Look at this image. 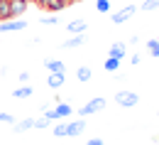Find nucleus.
<instances>
[{
	"label": "nucleus",
	"mask_w": 159,
	"mask_h": 145,
	"mask_svg": "<svg viewBox=\"0 0 159 145\" xmlns=\"http://www.w3.org/2000/svg\"><path fill=\"white\" fill-rule=\"evenodd\" d=\"M74 113V108L69 104H57L54 108H49V111H44V116L49 118V121H66L69 116Z\"/></svg>",
	"instance_id": "nucleus-2"
},
{
	"label": "nucleus",
	"mask_w": 159,
	"mask_h": 145,
	"mask_svg": "<svg viewBox=\"0 0 159 145\" xmlns=\"http://www.w3.org/2000/svg\"><path fill=\"white\" fill-rule=\"evenodd\" d=\"M86 40H88L86 32H81V35H74L71 40H66L61 47H64V49H76V47H81V44H86Z\"/></svg>",
	"instance_id": "nucleus-10"
},
{
	"label": "nucleus",
	"mask_w": 159,
	"mask_h": 145,
	"mask_svg": "<svg viewBox=\"0 0 159 145\" xmlns=\"http://www.w3.org/2000/svg\"><path fill=\"white\" fill-rule=\"evenodd\" d=\"M34 2H37L39 7H44V10H47V5H49V0H34Z\"/></svg>",
	"instance_id": "nucleus-27"
},
{
	"label": "nucleus",
	"mask_w": 159,
	"mask_h": 145,
	"mask_svg": "<svg viewBox=\"0 0 159 145\" xmlns=\"http://www.w3.org/2000/svg\"><path fill=\"white\" fill-rule=\"evenodd\" d=\"M69 2H64V0H49V5H47V10L49 12H61L64 7H66Z\"/></svg>",
	"instance_id": "nucleus-16"
},
{
	"label": "nucleus",
	"mask_w": 159,
	"mask_h": 145,
	"mask_svg": "<svg viewBox=\"0 0 159 145\" xmlns=\"http://www.w3.org/2000/svg\"><path fill=\"white\" fill-rule=\"evenodd\" d=\"M42 25H47V27H52V25H59V17L57 15H47V17H39Z\"/></svg>",
	"instance_id": "nucleus-21"
},
{
	"label": "nucleus",
	"mask_w": 159,
	"mask_h": 145,
	"mask_svg": "<svg viewBox=\"0 0 159 145\" xmlns=\"http://www.w3.org/2000/svg\"><path fill=\"white\" fill-rule=\"evenodd\" d=\"M32 96V86H27V84H20L15 91H12V99H17V101H25V99H30Z\"/></svg>",
	"instance_id": "nucleus-11"
},
{
	"label": "nucleus",
	"mask_w": 159,
	"mask_h": 145,
	"mask_svg": "<svg viewBox=\"0 0 159 145\" xmlns=\"http://www.w3.org/2000/svg\"><path fill=\"white\" fill-rule=\"evenodd\" d=\"M139 59H142L139 54H132V57H130V62H132V64H139Z\"/></svg>",
	"instance_id": "nucleus-28"
},
{
	"label": "nucleus",
	"mask_w": 159,
	"mask_h": 145,
	"mask_svg": "<svg viewBox=\"0 0 159 145\" xmlns=\"http://www.w3.org/2000/svg\"><path fill=\"white\" fill-rule=\"evenodd\" d=\"M49 125H52V121H49L44 113H42L39 118H34V128H37V130H44V128H49Z\"/></svg>",
	"instance_id": "nucleus-20"
},
{
	"label": "nucleus",
	"mask_w": 159,
	"mask_h": 145,
	"mask_svg": "<svg viewBox=\"0 0 159 145\" xmlns=\"http://www.w3.org/2000/svg\"><path fill=\"white\" fill-rule=\"evenodd\" d=\"M115 101L122 108H132V106L139 104V94H135V91H118L115 94Z\"/></svg>",
	"instance_id": "nucleus-3"
},
{
	"label": "nucleus",
	"mask_w": 159,
	"mask_h": 145,
	"mask_svg": "<svg viewBox=\"0 0 159 145\" xmlns=\"http://www.w3.org/2000/svg\"><path fill=\"white\" fill-rule=\"evenodd\" d=\"M154 140H157V145H159V135H154Z\"/></svg>",
	"instance_id": "nucleus-30"
},
{
	"label": "nucleus",
	"mask_w": 159,
	"mask_h": 145,
	"mask_svg": "<svg viewBox=\"0 0 159 145\" xmlns=\"http://www.w3.org/2000/svg\"><path fill=\"white\" fill-rule=\"evenodd\" d=\"M66 121H59V123L54 125V128H52V133H54V135H57V138H64V135H66Z\"/></svg>",
	"instance_id": "nucleus-19"
},
{
	"label": "nucleus",
	"mask_w": 159,
	"mask_h": 145,
	"mask_svg": "<svg viewBox=\"0 0 159 145\" xmlns=\"http://www.w3.org/2000/svg\"><path fill=\"white\" fill-rule=\"evenodd\" d=\"M27 81H30V74H27V71H22V74H20V84H27Z\"/></svg>",
	"instance_id": "nucleus-26"
},
{
	"label": "nucleus",
	"mask_w": 159,
	"mask_h": 145,
	"mask_svg": "<svg viewBox=\"0 0 159 145\" xmlns=\"http://www.w3.org/2000/svg\"><path fill=\"white\" fill-rule=\"evenodd\" d=\"M64 81H66V74H59V71H49V76H47L49 89H61Z\"/></svg>",
	"instance_id": "nucleus-9"
},
{
	"label": "nucleus",
	"mask_w": 159,
	"mask_h": 145,
	"mask_svg": "<svg viewBox=\"0 0 159 145\" xmlns=\"http://www.w3.org/2000/svg\"><path fill=\"white\" fill-rule=\"evenodd\" d=\"M27 5H30V0H10V15L12 17H20L27 12Z\"/></svg>",
	"instance_id": "nucleus-6"
},
{
	"label": "nucleus",
	"mask_w": 159,
	"mask_h": 145,
	"mask_svg": "<svg viewBox=\"0 0 159 145\" xmlns=\"http://www.w3.org/2000/svg\"><path fill=\"white\" fill-rule=\"evenodd\" d=\"M157 116H159V111H157Z\"/></svg>",
	"instance_id": "nucleus-32"
},
{
	"label": "nucleus",
	"mask_w": 159,
	"mask_h": 145,
	"mask_svg": "<svg viewBox=\"0 0 159 145\" xmlns=\"http://www.w3.org/2000/svg\"><path fill=\"white\" fill-rule=\"evenodd\" d=\"M44 66H47L49 71H59V74H66V64L59 62V59H47V62H44Z\"/></svg>",
	"instance_id": "nucleus-14"
},
{
	"label": "nucleus",
	"mask_w": 159,
	"mask_h": 145,
	"mask_svg": "<svg viewBox=\"0 0 159 145\" xmlns=\"http://www.w3.org/2000/svg\"><path fill=\"white\" fill-rule=\"evenodd\" d=\"M103 69H105L108 74H118V71H120V59H115V57H108V59L103 62Z\"/></svg>",
	"instance_id": "nucleus-13"
},
{
	"label": "nucleus",
	"mask_w": 159,
	"mask_h": 145,
	"mask_svg": "<svg viewBox=\"0 0 159 145\" xmlns=\"http://www.w3.org/2000/svg\"><path fill=\"white\" fill-rule=\"evenodd\" d=\"M147 52L154 59H159V40H147Z\"/></svg>",
	"instance_id": "nucleus-18"
},
{
	"label": "nucleus",
	"mask_w": 159,
	"mask_h": 145,
	"mask_svg": "<svg viewBox=\"0 0 159 145\" xmlns=\"http://www.w3.org/2000/svg\"><path fill=\"white\" fill-rule=\"evenodd\" d=\"M135 12H137V7H135V5H125V7H120L115 15H110V20L115 22V25H122V22H127V20H130V17L135 15Z\"/></svg>",
	"instance_id": "nucleus-5"
},
{
	"label": "nucleus",
	"mask_w": 159,
	"mask_h": 145,
	"mask_svg": "<svg viewBox=\"0 0 159 145\" xmlns=\"http://www.w3.org/2000/svg\"><path fill=\"white\" fill-rule=\"evenodd\" d=\"M34 128V118H22L20 123H15V133H25V130H32Z\"/></svg>",
	"instance_id": "nucleus-15"
},
{
	"label": "nucleus",
	"mask_w": 159,
	"mask_h": 145,
	"mask_svg": "<svg viewBox=\"0 0 159 145\" xmlns=\"http://www.w3.org/2000/svg\"><path fill=\"white\" fill-rule=\"evenodd\" d=\"M64 2H69V5H71V2H76V0H64Z\"/></svg>",
	"instance_id": "nucleus-29"
},
{
	"label": "nucleus",
	"mask_w": 159,
	"mask_h": 145,
	"mask_svg": "<svg viewBox=\"0 0 159 145\" xmlns=\"http://www.w3.org/2000/svg\"><path fill=\"white\" fill-rule=\"evenodd\" d=\"M83 130H86V121H83V118H79V121L66 125V135H71V138H79Z\"/></svg>",
	"instance_id": "nucleus-7"
},
{
	"label": "nucleus",
	"mask_w": 159,
	"mask_h": 145,
	"mask_svg": "<svg viewBox=\"0 0 159 145\" xmlns=\"http://www.w3.org/2000/svg\"><path fill=\"white\" fill-rule=\"evenodd\" d=\"M96 10L98 12H110V0H98L96 2Z\"/></svg>",
	"instance_id": "nucleus-23"
},
{
	"label": "nucleus",
	"mask_w": 159,
	"mask_h": 145,
	"mask_svg": "<svg viewBox=\"0 0 159 145\" xmlns=\"http://www.w3.org/2000/svg\"><path fill=\"white\" fill-rule=\"evenodd\" d=\"M142 10H147V12L149 10H159V0H144L142 2Z\"/></svg>",
	"instance_id": "nucleus-22"
},
{
	"label": "nucleus",
	"mask_w": 159,
	"mask_h": 145,
	"mask_svg": "<svg viewBox=\"0 0 159 145\" xmlns=\"http://www.w3.org/2000/svg\"><path fill=\"white\" fill-rule=\"evenodd\" d=\"M0 5H2V0H0Z\"/></svg>",
	"instance_id": "nucleus-31"
},
{
	"label": "nucleus",
	"mask_w": 159,
	"mask_h": 145,
	"mask_svg": "<svg viewBox=\"0 0 159 145\" xmlns=\"http://www.w3.org/2000/svg\"><path fill=\"white\" fill-rule=\"evenodd\" d=\"M27 27V22L22 20V17H12V20H5L0 22V32L5 35V32H22Z\"/></svg>",
	"instance_id": "nucleus-4"
},
{
	"label": "nucleus",
	"mask_w": 159,
	"mask_h": 145,
	"mask_svg": "<svg viewBox=\"0 0 159 145\" xmlns=\"http://www.w3.org/2000/svg\"><path fill=\"white\" fill-rule=\"evenodd\" d=\"M71 35H81V32H86L88 30V22L86 20H74V22H69V27H66Z\"/></svg>",
	"instance_id": "nucleus-12"
},
{
	"label": "nucleus",
	"mask_w": 159,
	"mask_h": 145,
	"mask_svg": "<svg viewBox=\"0 0 159 145\" xmlns=\"http://www.w3.org/2000/svg\"><path fill=\"white\" fill-rule=\"evenodd\" d=\"M0 123H10V125H15V118H12L10 113H0Z\"/></svg>",
	"instance_id": "nucleus-24"
},
{
	"label": "nucleus",
	"mask_w": 159,
	"mask_h": 145,
	"mask_svg": "<svg viewBox=\"0 0 159 145\" xmlns=\"http://www.w3.org/2000/svg\"><path fill=\"white\" fill-rule=\"evenodd\" d=\"M76 76H79V81H91V76H93V71L88 69V66H79V71H76Z\"/></svg>",
	"instance_id": "nucleus-17"
},
{
	"label": "nucleus",
	"mask_w": 159,
	"mask_h": 145,
	"mask_svg": "<svg viewBox=\"0 0 159 145\" xmlns=\"http://www.w3.org/2000/svg\"><path fill=\"white\" fill-rule=\"evenodd\" d=\"M86 145H105V140H100V138H91Z\"/></svg>",
	"instance_id": "nucleus-25"
},
{
	"label": "nucleus",
	"mask_w": 159,
	"mask_h": 145,
	"mask_svg": "<svg viewBox=\"0 0 159 145\" xmlns=\"http://www.w3.org/2000/svg\"><path fill=\"white\" fill-rule=\"evenodd\" d=\"M125 54H127V44L125 42H115V44H110V52H108V57H115V59H125Z\"/></svg>",
	"instance_id": "nucleus-8"
},
{
	"label": "nucleus",
	"mask_w": 159,
	"mask_h": 145,
	"mask_svg": "<svg viewBox=\"0 0 159 145\" xmlns=\"http://www.w3.org/2000/svg\"><path fill=\"white\" fill-rule=\"evenodd\" d=\"M100 111H105V99L96 96V99H91V101H88L86 106H81V108H79V118L93 116V113H100Z\"/></svg>",
	"instance_id": "nucleus-1"
}]
</instances>
